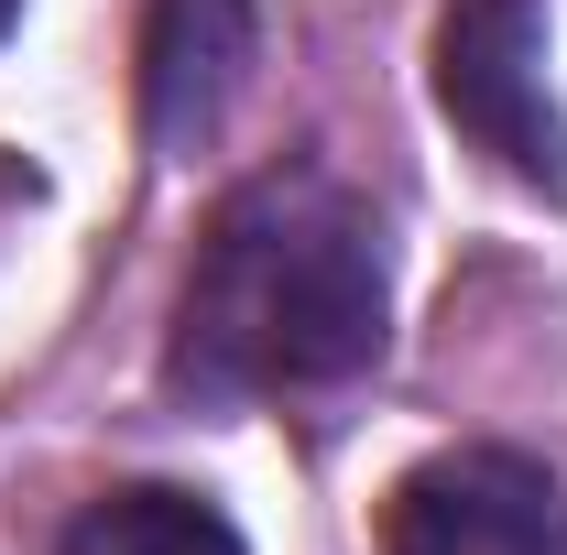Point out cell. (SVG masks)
Segmentation results:
<instances>
[{"instance_id":"obj_1","label":"cell","mask_w":567,"mask_h":555,"mask_svg":"<svg viewBox=\"0 0 567 555\" xmlns=\"http://www.w3.org/2000/svg\"><path fill=\"white\" fill-rule=\"evenodd\" d=\"M382 327H393V283L371 208L328 175H262L197 240V273L175 305V381L208 404L328 392L382 359Z\"/></svg>"},{"instance_id":"obj_2","label":"cell","mask_w":567,"mask_h":555,"mask_svg":"<svg viewBox=\"0 0 567 555\" xmlns=\"http://www.w3.org/2000/svg\"><path fill=\"white\" fill-rule=\"evenodd\" d=\"M436 109L492 153L513 186H567V132L546 98V22L535 0H458L436 22Z\"/></svg>"},{"instance_id":"obj_3","label":"cell","mask_w":567,"mask_h":555,"mask_svg":"<svg viewBox=\"0 0 567 555\" xmlns=\"http://www.w3.org/2000/svg\"><path fill=\"white\" fill-rule=\"evenodd\" d=\"M382 555H567V501L524 447H447L393 490Z\"/></svg>"},{"instance_id":"obj_4","label":"cell","mask_w":567,"mask_h":555,"mask_svg":"<svg viewBox=\"0 0 567 555\" xmlns=\"http://www.w3.org/2000/svg\"><path fill=\"white\" fill-rule=\"evenodd\" d=\"M251 76V0H153L142 22V121L164 153H197Z\"/></svg>"},{"instance_id":"obj_5","label":"cell","mask_w":567,"mask_h":555,"mask_svg":"<svg viewBox=\"0 0 567 555\" xmlns=\"http://www.w3.org/2000/svg\"><path fill=\"white\" fill-rule=\"evenodd\" d=\"M55 555H240V534H229V512L218 501H197V490H110V501H87L66 523V545Z\"/></svg>"},{"instance_id":"obj_6","label":"cell","mask_w":567,"mask_h":555,"mask_svg":"<svg viewBox=\"0 0 567 555\" xmlns=\"http://www.w3.org/2000/svg\"><path fill=\"white\" fill-rule=\"evenodd\" d=\"M11 11H22V0H0V33H11Z\"/></svg>"}]
</instances>
